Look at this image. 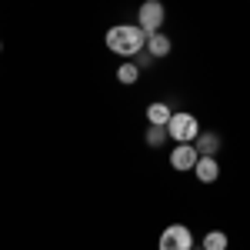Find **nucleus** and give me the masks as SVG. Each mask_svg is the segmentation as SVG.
<instances>
[{
  "instance_id": "6e6552de",
  "label": "nucleus",
  "mask_w": 250,
  "mask_h": 250,
  "mask_svg": "<svg viewBox=\"0 0 250 250\" xmlns=\"http://www.w3.org/2000/svg\"><path fill=\"white\" fill-rule=\"evenodd\" d=\"M170 114H173V110L164 104V100H157V104H150V107H147V120H150V127H167Z\"/></svg>"
},
{
  "instance_id": "9d476101",
  "label": "nucleus",
  "mask_w": 250,
  "mask_h": 250,
  "mask_svg": "<svg viewBox=\"0 0 250 250\" xmlns=\"http://www.w3.org/2000/svg\"><path fill=\"white\" fill-rule=\"evenodd\" d=\"M204 250H227V233L224 230H210L204 237Z\"/></svg>"
},
{
  "instance_id": "f03ea898",
  "label": "nucleus",
  "mask_w": 250,
  "mask_h": 250,
  "mask_svg": "<svg viewBox=\"0 0 250 250\" xmlns=\"http://www.w3.org/2000/svg\"><path fill=\"white\" fill-rule=\"evenodd\" d=\"M167 134L177 140V144H193L200 137V124L193 114H170L167 120Z\"/></svg>"
},
{
  "instance_id": "1a4fd4ad",
  "label": "nucleus",
  "mask_w": 250,
  "mask_h": 250,
  "mask_svg": "<svg viewBox=\"0 0 250 250\" xmlns=\"http://www.w3.org/2000/svg\"><path fill=\"white\" fill-rule=\"evenodd\" d=\"M193 147H197V154H200V157H213V150L220 147V137H217V134H200L197 140H193Z\"/></svg>"
},
{
  "instance_id": "7ed1b4c3",
  "label": "nucleus",
  "mask_w": 250,
  "mask_h": 250,
  "mask_svg": "<svg viewBox=\"0 0 250 250\" xmlns=\"http://www.w3.org/2000/svg\"><path fill=\"white\" fill-rule=\"evenodd\" d=\"M164 17H167V10H164L160 0H144L140 10H137V27H140L144 34H160Z\"/></svg>"
},
{
  "instance_id": "ddd939ff",
  "label": "nucleus",
  "mask_w": 250,
  "mask_h": 250,
  "mask_svg": "<svg viewBox=\"0 0 250 250\" xmlns=\"http://www.w3.org/2000/svg\"><path fill=\"white\" fill-rule=\"evenodd\" d=\"M190 250H204V247H190Z\"/></svg>"
},
{
  "instance_id": "4468645a",
  "label": "nucleus",
  "mask_w": 250,
  "mask_h": 250,
  "mask_svg": "<svg viewBox=\"0 0 250 250\" xmlns=\"http://www.w3.org/2000/svg\"><path fill=\"white\" fill-rule=\"evenodd\" d=\"M0 50H3V43H0Z\"/></svg>"
},
{
  "instance_id": "20e7f679",
  "label": "nucleus",
  "mask_w": 250,
  "mask_h": 250,
  "mask_svg": "<svg viewBox=\"0 0 250 250\" xmlns=\"http://www.w3.org/2000/svg\"><path fill=\"white\" fill-rule=\"evenodd\" d=\"M190 247H193V233L184 224H170L160 233V244H157V250H190Z\"/></svg>"
},
{
  "instance_id": "423d86ee",
  "label": "nucleus",
  "mask_w": 250,
  "mask_h": 250,
  "mask_svg": "<svg viewBox=\"0 0 250 250\" xmlns=\"http://www.w3.org/2000/svg\"><path fill=\"white\" fill-rule=\"evenodd\" d=\"M193 173H197L200 184H213V180L220 177V164H217V157H200V160L193 164Z\"/></svg>"
},
{
  "instance_id": "9b49d317",
  "label": "nucleus",
  "mask_w": 250,
  "mask_h": 250,
  "mask_svg": "<svg viewBox=\"0 0 250 250\" xmlns=\"http://www.w3.org/2000/svg\"><path fill=\"white\" fill-rule=\"evenodd\" d=\"M137 77H140V70H137V63H120V70H117V80L120 83H137Z\"/></svg>"
},
{
  "instance_id": "f257e3e1",
  "label": "nucleus",
  "mask_w": 250,
  "mask_h": 250,
  "mask_svg": "<svg viewBox=\"0 0 250 250\" xmlns=\"http://www.w3.org/2000/svg\"><path fill=\"white\" fill-rule=\"evenodd\" d=\"M104 40H107V50H114L117 57H137L147 47V34L137 23H117L107 30Z\"/></svg>"
},
{
  "instance_id": "39448f33",
  "label": "nucleus",
  "mask_w": 250,
  "mask_h": 250,
  "mask_svg": "<svg viewBox=\"0 0 250 250\" xmlns=\"http://www.w3.org/2000/svg\"><path fill=\"white\" fill-rule=\"evenodd\" d=\"M197 160H200V154H197L193 144H177L173 154H170V167H173V170H193Z\"/></svg>"
},
{
  "instance_id": "f8f14e48",
  "label": "nucleus",
  "mask_w": 250,
  "mask_h": 250,
  "mask_svg": "<svg viewBox=\"0 0 250 250\" xmlns=\"http://www.w3.org/2000/svg\"><path fill=\"white\" fill-rule=\"evenodd\" d=\"M167 137H170V134H167V127H150V130H147V144H150V147H160Z\"/></svg>"
},
{
  "instance_id": "0eeeda50",
  "label": "nucleus",
  "mask_w": 250,
  "mask_h": 250,
  "mask_svg": "<svg viewBox=\"0 0 250 250\" xmlns=\"http://www.w3.org/2000/svg\"><path fill=\"white\" fill-rule=\"evenodd\" d=\"M150 57H167L170 54V37L164 34H147V47H144Z\"/></svg>"
}]
</instances>
